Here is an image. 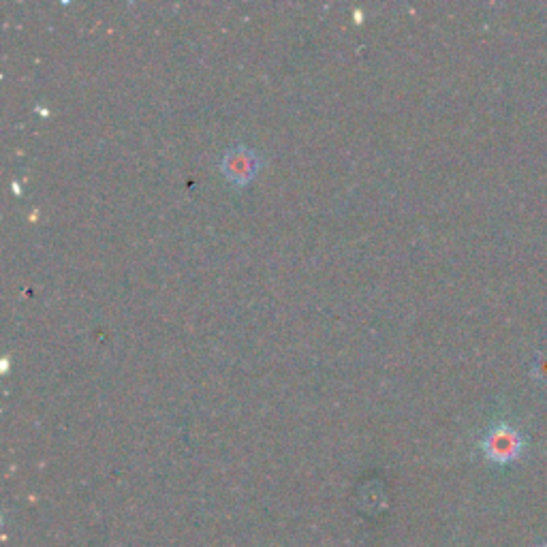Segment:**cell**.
<instances>
[{
    "mask_svg": "<svg viewBox=\"0 0 547 547\" xmlns=\"http://www.w3.org/2000/svg\"><path fill=\"white\" fill-rule=\"evenodd\" d=\"M486 458L496 464H509L518 460L524 451V436L509 424L494 426L481 443Z\"/></svg>",
    "mask_w": 547,
    "mask_h": 547,
    "instance_id": "cell-1",
    "label": "cell"
},
{
    "mask_svg": "<svg viewBox=\"0 0 547 547\" xmlns=\"http://www.w3.org/2000/svg\"><path fill=\"white\" fill-rule=\"evenodd\" d=\"M223 174L233 184H246L259 174V156L248 148H233L223 156Z\"/></svg>",
    "mask_w": 547,
    "mask_h": 547,
    "instance_id": "cell-2",
    "label": "cell"
},
{
    "mask_svg": "<svg viewBox=\"0 0 547 547\" xmlns=\"http://www.w3.org/2000/svg\"><path fill=\"white\" fill-rule=\"evenodd\" d=\"M533 377L541 383L547 385V351H541L537 357H535V362H533Z\"/></svg>",
    "mask_w": 547,
    "mask_h": 547,
    "instance_id": "cell-3",
    "label": "cell"
},
{
    "mask_svg": "<svg viewBox=\"0 0 547 547\" xmlns=\"http://www.w3.org/2000/svg\"><path fill=\"white\" fill-rule=\"evenodd\" d=\"M539 547H547V543H543V545H539Z\"/></svg>",
    "mask_w": 547,
    "mask_h": 547,
    "instance_id": "cell-4",
    "label": "cell"
}]
</instances>
